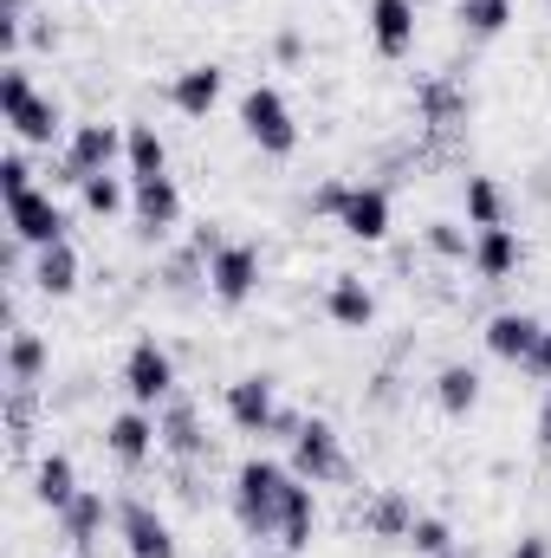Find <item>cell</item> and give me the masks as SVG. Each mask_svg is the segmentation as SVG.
<instances>
[{
    "instance_id": "cell-1",
    "label": "cell",
    "mask_w": 551,
    "mask_h": 558,
    "mask_svg": "<svg viewBox=\"0 0 551 558\" xmlns=\"http://www.w3.org/2000/svg\"><path fill=\"white\" fill-rule=\"evenodd\" d=\"M285 500H292V481L267 468V461H254L247 474H241V520L254 526V533H267V526H285Z\"/></svg>"
},
{
    "instance_id": "cell-2",
    "label": "cell",
    "mask_w": 551,
    "mask_h": 558,
    "mask_svg": "<svg viewBox=\"0 0 551 558\" xmlns=\"http://www.w3.org/2000/svg\"><path fill=\"white\" fill-rule=\"evenodd\" d=\"M0 98H7V118H13V131H20V137H33V143L52 137V124H59V118H52V105H39V98L26 92V78H20V72H7V78H0Z\"/></svg>"
},
{
    "instance_id": "cell-3",
    "label": "cell",
    "mask_w": 551,
    "mask_h": 558,
    "mask_svg": "<svg viewBox=\"0 0 551 558\" xmlns=\"http://www.w3.org/2000/svg\"><path fill=\"white\" fill-rule=\"evenodd\" d=\"M241 118H247V131H254V137L267 143V149H292V143H298L292 118H285V105H279V92H254Z\"/></svg>"
},
{
    "instance_id": "cell-4",
    "label": "cell",
    "mask_w": 551,
    "mask_h": 558,
    "mask_svg": "<svg viewBox=\"0 0 551 558\" xmlns=\"http://www.w3.org/2000/svg\"><path fill=\"white\" fill-rule=\"evenodd\" d=\"M13 202V228L26 234V241H39V247H59V208L46 202V195H33V189H20V195H7Z\"/></svg>"
},
{
    "instance_id": "cell-5",
    "label": "cell",
    "mask_w": 551,
    "mask_h": 558,
    "mask_svg": "<svg viewBox=\"0 0 551 558\" xmlns=\"http://www.w3.org/2000/svg\"><path fill=\"white\" fill-rule=\"evenodd\" d=\"M344 228L364 234V241H377V234L390 228V202H383L377 189H351V195H344Z\"/></svg>"
},
{
    "instance_id": "cell-6",
    "label": "cell",
    "mask_w": 551,
    "mask_h": 558,
    "mask_svg": "<svg viewBox=\"0 0 551 558\" xmlns=\"http://www.w3.org/2000/svg\"><path fill=\"white\" fill-rule=\"evenodd\" d=\"M124 533H131V553L137 558H175V546H169V533H162V520L149 513V507H124Z\"/></svg>"
},
{
    "instance_id": "cell-7",
    "label": "cell",
    "mask_w": 551,
    "mask_h": 558,
    "mask_svg": "<svg viewBox=\"0 0 551 558\" xmlns=\"http://www.w3.org/2000/svg\"><path fill=\"white\" fill-rule=\"evenodd\" d=\"M111 149H118V137H111L105 124H85V131H78V143H72V175H78V182H91V175H105V162H111Z\"/></svg>"
},
{
    "instance_id": "cell-8",
    "label": "cell",
    "mask_w": 551,
    "mask_h": 558,
    "mask_svg": "<svg viewBox=\"0 0 551 558\" xmlns=\"http://www.w3.org/2000/svg\"><path fill=\"white\" fill-rule=\"evenodd\" d=\"M370 20H377V46L396 59L403 46H409V33H415V13H409V0H377L370 7Z\"/></svg>"
},
{
    "instance_id": "cell-9",
    "label": "cell",
    "mask_w": 551,
    "mask_h": 558,
    "mask_svg": "<svg viewBox=\"0 0 551 558\" xmlns=\"http://www.w3.org/2000/svg\"><path fill=\"white\" fill-rule=\"evenodd\" d=\"M487 344H493L500 357H539V344H546V338H539V325H532V318H500V325L487 331Z\"/></svg>"
},
{
    "instance_id": "cell-10",
    "label": "cell",
    "mask_w": 551,
    "mask_h": 558,
    "mask_svg": "<svg viewBox=\"0 0 551 558\" xmlns=\"http://www.w3.org/2000/svg\"><path fill=\"white\" fill-rule=\"evenodd\" d=\"M298 468L305 474H338V441H331L325 422H305L298 428Z\"/></svg>"
},
{
    "instance_id": "cell-11",
    "label": "cell",
    "mask_w": 551,
    "mask_h": 558,
    "mask_svg": "<svg viewBox=\"0 0 551 558\" xmlns=\"http://www.w3.org/2000/svg\"><path fill=\"white\" fill-rule=\"evenodd\" d=\"M131 390H137L143 403L169 390V357H162L156 344H137V351H131Z\"/></svg>"
},
{
    "instance_id": "cell-12",
    "label": "cell",
    "mask_w": 551,
    "mask_h": 558,
    "mask_svg": "<svg viewBox=\"0 0 551 558\" xmlns=\"http://www.w3.org/2000/svg\"><path fill=\"white\" fill-rule=\"evenodd\" d=\"M254 274H260V267H254L247 247H228V254L215 260V286H221V299H247V292H254Z\"/></svg>"
},
{
    "instance_id": "cell-13",
    "label": "cell",
    "mask_w": 551,
    "mask_h": 558,
    "mask_svg": "<svg viewBox=\"0 0 551 558\" xmlns=\"http://www.w3.org/2000/svg\"><path fill=\"white\" fill-rule=\"evenodd\" d=\"M228 410H234L241 428H267V422H273V390H267V384H234Z\"/></svg>"
},
{
    "instance_id": "cell-14",
    "label": "cell",
    "mask_w": 551,
    "mask_h": 558,
    "mask_svg": "<svg viewBox=\"0 0 551 558\" xmlns=\"http://www.w3.org/2000/svg\"><path fill=\"white\" fill-rule=\"evenodd\" d=\"M215 98H221V72L201 65V72H182V78H175V105H182V111H208Z\"/></svg>"
},
{
    "instance_id": "cell-15",
    "label": "cell",
    "mask_w": 551,
    "mask_h": 558,
    "mask_svg": "<svg viewBox=\"0 0 551 558\" xmlns=\"http://www.w3.org/2000/svg\"><path fill=\"white\" fill-rule=\"evenodd\" d=\"M137 208L149 228H162V221H175V189H169V175H149L137 189Z\"/></svg>"
},
{
    "instance_id": "cell-16",
    "label": "cell",
    "mask_w": 551,
    "mask_h": 558,
    "mask_svg": "<svg viewBox=\"0 0 551 558\" xmlns=\"http://www.w3.org/2000/svg\"><path fill=\"white\" fill-rule=\"evenodd\" d=\"M98 520H105V500H98V494H78V500L65 507V533H72L78 546H91V533H98Z\"/></svg>"
},
{
    "instance_id": "cell-17",
    "label": "cell",
    "mask_w": 551,
    "mask_h": 558,
    "mask_svg": "<svg viewBox=\"0 0 551 558\" xmlns=\"http://www.w3.org/2000/svg\"><path fill=\"white\" fill-rule=\"evenodd\" d=\"M111 448H118L124 461H143V454H149V422L143 416H118L111 422Z\"/></svg>"
},
{
    "instance_id": "cell-18",
    "label": "cell",
    "mask_w": 551,
    "mask_h": 558,
    "mask_svg": "<svg viewBox=\"0 0 551 558\" xmlns=\"http://www.w3.org/2000/svg\"><path fill=\"white\" fill-rule=\"evenodd\" d=\"M72 279H78V260H72L65 247H46V260H39V286H46V292H72Z\"/></svg>"
},
{
    "instance_id": "cell-19",
    "label": "cell",
    "mask_w": 551,
    "mask_h": 558,
    "mask_svg": "<svg viewBox=\"0 0 551 558\" xmlns=\"http://www.w3.org/2000/svg\"><path fill=\"white\" fill-rule=\"evenodd\" d=\"M331 312H338L344 325H364V318H370V292H364L357 279H344V286L331 292Z\"/></svg>"
},
{
    "instance_id": "cell-20",
    "label": "cell",
    "mask_w": 551,
    "mask_h": 558,
    "mask_svg": "<svg viewBox=\"0 0 551 558\" xmlns=\"http://www.w3.org/2000/svg\"><path fill=\"white\" fill-rule=\"evenodd\" d=\"M39 494L52 500V507H72L78 494H72V461H46L39 468Z\"/></svg>"
},
{
    "instance_id": "cell-21",
    "label": "cell",
    "mask_w": 551,
    "mask_h": 558,
    "mask_svg": "<svg viewBox=\"0 0 551 558\" xmlns=\"http://www.w3.org/2000/svg\"><path fill=\"white\" fill-rule=\"evenodd\" d=\"M305 539H311V494L292 487V500H285V546H305Z\"/></svg>"
},
{
    "instance_id": "cell-22",
    "label": "cell",
    "mask_w": 551,
    "mask_h": 558,
    "mask_svg": "<svg viewBox=\"0 0 551 558\" xmlns=\"http://www.w3.org/2000/svg\"><path fill=\"white\" fill-rule=\"evenodd\" d=\"M506 267H513V234H506V228H487V241H480V274H506Z\"/></svg>"
},
{
    "instance_id": "cell-23",
    "label": "cell",
    "mask_w": 551,
    "mask_h": 558,
    "mask_svg": "<svg viewBox=\"0 0 551 558\" xmlns=\"http://www.w3.org/2000/svg\"><path fill=\"white\" fill-rule=\"evenodd\" d=\"M467 215L480 221V228H500V195H493V182H467Z\"/></svg>"
},
{
    "instance_id": "cell-24",
    "label": "cell",
    "mask_w": 551,
    "mask_h": 558,
    "mask_svg": "<svg viewBox=\"0 0 551 558\" xmlns=\"http://www.w3.org/2000/svg\"><path fill=\"white\" fill-rule=\"evenodd\" d=\"M461 20L474 33H500L506 26V0H461Z\"/></svg>"
},
{
    "instance_id": "cell-25",
    "label": "cell",
    "mask_w": 551,
    "mask_h": 558,
    "mask_svg": "<svg viewBox=\"0 0 551 558\" xmlns=\"http://www.w3.org/2000/svg\"><path fill=\"white\" fill-rule=\"evenodd\" d=\"M131 162H137V182L162 175V143H156V131H137L131 137Z\"/></svg>"
},
{
    "instance_id": "cell-26",
    "label": "cell",
    "mask_w": 551,
    "mask_h": 558,
    "mask_svg": "<svg viewBox=\"0 0 551 558\" xmlns=\"http://www.w3.org/2000/svg\"><path fill=\"white\" fill-rule=\"evenodd\" d=\"M441 403L448 410H474V371H448L441 377Z\"/></svg>"
},
{
    "instance_id": "cell-27",
    "label": "cell",
    "mask_w": 551,
    "mask_h": 558,
    "mask_svg": "<svg viewBox=\"0 0 551 558\" xmlns=\"http://www.w3.org/2000/svg\"><path fill=\"white\" fill-rule=\"evenodd\" d=\"M169 448H182V454H195V448H201V435H195V416H188V410H175V416H169Z\"/></svg>"
},
{
    "instance_id": "cell-28",
    "label": "cell",
    "mask_w": 551,
    "mask_h": 558,
    "mask_svg": "<svg viewBox=\"0 0 551 558\" xmlns=\"http://www.w3.org/2000/svg\"><path fill=\"white\" fill-rule=\"evenodd\" d=\"M85 202H91L98 215H111V208H118L124 195H118V182H105V175H91V182H85Z\"/></svg>"
},
{
    "instance_id": "cell-29",
    "label": "cell",
    "mask_w": 551,
    "mask_h": 558,
    "mask_svg": "<svg viewBox=\"0 0 551 558\" xmlns=\"http://www.w3.org/2000/svg\"><path fill=\"white\" fill-rule=\"evenodd\" d=\"M415 546H421V553H448V526H441V520H421V526H415Z\"/></svg>"
},
{
    "instance_id": "cell-30",
    "label": "cell",
    "mask_w": 551,
    "mask_h": 558,
    "mask_svg": "<svg viewBox=\"0 0 551 558\" xmlns=\"http://www.w3.org/2000/svg\"><path fill=\"white\" fill-rule=\"evenodd\" d=\"M13 371H20V377H33V371H39V344H33V338H20V344H13Z\"/></svg>"
},
{
    "instance_id": "cell-31",
    "label": "cell",
    "mask_w": 551,
    "mask_h": 558,
    "mask_svg": "<svg viewBox=\"0 0 551 558\" xmlns=\"http://www.w3.org/2000/svg\"><path fill=\"white\" fill-rule=\"evenodd\" d=\"M513 558H546V546H539V539H526V546H519Z\"/></svg>"
},
{
    "instance_id": "cell-32",
    "label": "cell",
    "mask_w": 551,
    "mask_h": 558,
    "mask_svg": "<svg viewBox=\"0 0 551 558\" xmlns=\"http://www.w3.org/2000/svg\"><path fill=\"white\" fill-rule=\"evenodd\" d=\"M539 371H551V331H546V344H539Z\"/></svg>"
},
{
    "instance_id": "cell-33",
    "label": "cell",
    "mask_w": 551,
    "mask_h": 558,
    "mask_svg": "<svg viewBox=\"0 0 551 558\" xmlns=\"http://www.w3.org/2000/svg\"><path fill=\"white\" fill-rule=\"evenodd\" d=\"M539 435H546V441H551V397H546V422H539Z\"/></svg>"
}]
</instances>
